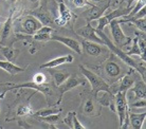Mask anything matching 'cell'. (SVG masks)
<instances>
[{"mask_svg": "<svg viewBox=\"0 0 146 129\" xmlns=\"http://www.w3.org/2000/svg\"><path fill=\"white\" fill-rule=\"evenodd\" d=\"M95 32H96V34L102 38V40L104 41L105 46L109 49L110 51L112 52V54L117 55V57L122 60V62H124V63L126 64V65H128L130 68L135 69V71H138V72L141 74L143 81H145V77H146L145 76V62L138 63L137 60H135V59L131 58L129 55H127V53H126V52H124L123 50H121V48L117 47L115 44H113L112 41L110 40L109 38L107 37L106 34L104 33V31H96V30H95Z\"/></svg>", "mask_w": 146, "mask_h": 129, "instance_id": "6da1fadb", "label": "cell"}, {"mask_svg": "<svg viewBox=\"0 0 146 129\" xmlns=\"http://www.w3.org/2000/svg\"><path fill=\"white\" fill-rule=\"evenodd\" d=\"M80 70L82 74L84 75V77L86 78V81H89V84L91 86V93L94 96H96L98 93L102 92V91L110 92V85L106 83L103 77L94 73L93 71L87 69L85 66H80Z\"/></svg>", "mask_w": 146, "mask_h": 129, "instance_id": "7a4b0ae2", "label": "cell"}, {"mask_svg": "<svg viewBox=\"0 0 146 129\" xmlns=\"http://www.w3.org/2000/svg\"><path fill=\"white\" fill-rule=\"evenodd\" d=\"M114 107L115 112L119 115L121 128H129V120H128V101L125 92H117L114 94Z\"/></svg>", "mask_w": 146, "mask_h": 129, "instance_id": "3957f363", "label": "cell"}, {"mask_svg": "<svg viewBox=\"0 0 146 129\" xmlns=\"http://www.w3.org/2000/svg\"><path fill=\"white\" fill-rule=\"evenodd\" d=\"M130 10H131V7H127L125 5V3L121 2V5L117 7V10L110 11L108 14L103 15L102 17H100V18L98 19V20H99V24L95 28V30H96V31H104L105 26H108L111 20L117 19V18H121V17H123V16H126V15L130 12Z\"/></svg>", "mask_w": 146, "mask_h": 129, "instance_id": "277c9868", "label": "cell"}, {"mask_svg": "<svg viewBox=\"0 0 146 129\" xmlns=\"http://www.w3.org/2000/svg\"><path fill=\"white\" fill-rule=\"evenodd\" d=\"M110 3H111V0H101L100 2H94L89 10L85 11V13L82 14V17H84L87 22L96 20L100 17H102L104 13L109 9Z\"/></svg>", "mask_w": 146, "mask_h": 129, "instance_id": "5b68a950", "label": "cell"}, {"mask_svg": "<svg viewBox=\"0 0 146 129\" xmlns=\"http://www.w3.org/2000/svg\"><path fill=\"white\" fill-rule=\"evenodd\" d=\"M120 24L121 23H120V21H119V18L113 19L109 23L110 31H111L113 40H114L113 44H115L117 47H119V48L124 47V46H127V44L131 41V38H130V37L126 36V35L123 33V31L121 29Z\"/></svg>", "mask_w": 146, "mask_h": 129, "instance_id": "8992f818", "label": "cell"}, {"mask_svg": "<svg viewBox=\"0 0 146 129\" xmlns=\"http://www.w3.org/2000/svg\"><path fill=\"white\" fill-rule=\"evenodd\" d=\"M82 111L83 114L89 118H95L101 115L102 111V105L99 103V101L96 100V96H94L91 93V95L88 96L85 100L84 104L82 105Z\"/></svg>", "mask_w": 146, "mask_h": 129, "instance_id": "52a82bcc", "label": "cell"}, {"mask_svg": "<svg viewBox=\"0 0 146 129\" xmlns=\"http://www.w3.org/2000/svg\"><path fill=\"white\" fill-rule=\"evenodd\" d=\"M135 75L132 76V72H128L127 74H125L123 76H121L120 79H117V81L113 85H110V92L111 94H115L117 92H125L127 93V91L131 88L132 85L135 84Z\"/></svg>", "mask_w": 146, "mask_h": 129, "instance_id": "ba28073f", "label": "cell"}, {"mask_svg": "<svg viewBox=\"0 0 146 129\" xmlns=\"http://www.w3.org/2000/svg\"><path fill=\"white\" fill-rule=\"evenodd\" d=\"M85 84H86V79H84L83 77L77 76L76 74H70L69 77L67 78L62 85L57 87L59 90V101L57 102V104L60 103V101H62V95L66 92H68V91H70V90H72V89H74V88H76L77 86L85 85Z\"/></svg>", "mask_w": 146, "mask_h": 129, "instance_id": "9c48e42d", "label": "cell"}, {"mask_svg": "<svg viewBox=\"0 0 146 129\" xmlns=\"http://www.w3.org/2000/svg\"><path fill=\"white\" fill-rule=\"evenodd\" d=\"M9 86H11L12 90L13 89H22V88H28V89H32V90H35V91H38V92L42 93L46 99L48 101V97L52 94V88L50 84H47V83H44V84H36L34 81H29V83H25V84H18V85H15V84H7Z\"/></svg>", "mask_w": 146, "mask_h": 129, "instance_id": "30bf717a", "label": "cell"}, {"mask_svg": "<svg viewBox=\"0 0 146 129\" xmlns=\"http://www.w3.org/2000/svg\"><path fill=\"white\" fill-rule=\"evenodd\" d=\"M58 14L59 16L54 18V23L59 26H67L69 22H73V17L74 19L76 18V15H73L67 4L64 2H59L58 3Z\"/></svg>", "mask_w": 146, "mask_h": 129, "instance_id": "8fae6325", "label": "cell"}, {"mask_svg": "<svg viewBox=\"0 0 146 129\" xmlns=\"http://www.w3.org/2000/svg\"><path fill=\"white\" fill-rule=\"evenodd\" d=\"M42 26L40 21L37 18H35L33 15H28L22 19L21 22V32L27 34L29 36H32L35 34Z\"/></svg>", "mask_w": 146, "mask_h": 129, "instance_id": "7c38bea8", "label": "cell"}, {"mask_svg": "<svg viewBox=\"0 0 146 129\" xmlns=\"http://www.w3.org/2000/svg\"><path fill=\"white\" fill-rule=\"evenodd\" d=\"M75 33H76L77 35H80V37H83L85 40L93 41V42H96V44L105 46L104 41H103L102 38L96 34L95 29L90 24V22H88L85 26H82L80 29H77L76 31H75Z\"/></svg>", "mask_w": 146, "mask_h": 129, "instance_id": "4fadbf2b", "label": "cell"}, {"mask_svg": "<svg viewBox=\"0 0 146 129\" xmlns=\"http://www.w3.org/2000/svg\"><path fill=\"white\" fill-rule=\"evenodd\" d=\"M29 14L33 15L35 18L38 19L42 26H47L53 28V26L55 24L53 15L49 11L44 10V9H41V7H38L36 10H34V11H30Z\"/></svg>", "mask_w": 146, "mask_h": 129, "instance_id": "5bb4252c", "label": "cell"}, {"mask_svg": "<svg viewBox=\"0 0 146 129\" xmlns=\"http://www.w3.org/2000/svg\"><path fill=\"white\" fill-rule=\"evenodd\" d=\"M50 40H54V41H58V42H62V44L67 46L68 48H70L71 50L77 53V54H83V48H82V44L80 41H77L76 39H73V38H70V37L66 36H58V35H55V36L50 37Z\"/></svg>", "mask_w": 146, "mask_h": 129, "instance_id": "9a60e30c", "label": "cell"}, {"mask_svg": "<svg viewBox=\"0 0 146 129\" xmlns=\"http://www.w3.org/2000/svg\"><path fill=\"white\" fill-rule=\"evenodd\" d=\"M104 71L109 78H120L123 73V70L120 65L113 60V55H111V57L105 63Z\"/></svg>", "mask_w": 146, "mask_h": 129, "instance_id": "2e32d148", "label": "cell"}, {"mask_svg": "<svg viewBox=\"0 0 146 129\" xmlns=\"http://www.w3.org/2000/svg\"><path fill=\"white\" fill-rule=\"evenodd\" d=\"M82 48L87 54L91 56H99L106 51L105 48L103 47V44L100 46V44H96V42H93V41L85 40V39L82 42Z\"/></svg>", "mask_w": 146, "mask_h": 129, "instance_id": "e0dca14e", "label": "cell"}, {"mask_svg": "<svg viewBox=\"0 0 146 129\" xmlns=\"http://www.w3.org/2000/svg\"><path fill=\"white\" fill-rule=\"evenodd\" d=\"M73 56L68 54V55L65 56H59L57 58H54L50 60V62H47V63L40 65V68L41 69H53V68H56L58 66H62L64 64H71L73 62Z\"/></svg>", "mask_w": 146, "mask_h": 129, "instance_id": "ac0fdd59", "label": "cell"}, {"mask_svg": "<svg viewBox=\"0 0 146 129\" xmlns=\"http://www.w3.org/2000/svg\"><path fill=\"white\" fill-rule=\"evenodd\" d=\"M146 113H135L130 111V108L128 110V120H129V124L130 127L133 129H141L142 128L143 123L145 122Z\"/></svg>", "mask_w": 146, "mask_h": 129, "instance_id": "d6986e66", "label": "cell"}, {"mask_svg": "<svg viewBox=\"0 0 146 129\" xmlns=\"http://www.w3.org/2000/svg\"><path fill=\"white\" fill-rule=\"evenodd\" d=\"M53 31H54V29L51 26H41L36 33L32 35V38L37 41H49L50 37H51V33Z\"/></svg>", "mask_w": 146, "mask_h": 129, "instance_id": "ffe728a7", "label": "cell"}, {"mask_svg": "<svg viewBox=\"0 0 146 129\" xmlns=\"http://www.w3.org/2000/svg\"><path fill=\"white\" fill-rule=\"evenodd\" d=\"M0 68L3 71L7 72L9 74H11V75L18 74L26 70V68L18 67L17 65L13 64V62H9V60H0Z\"/></svg>", "mask_w": 146, "mask_h": 129, "instance_id": "44dd1931", "label": "cell"}, {"mask_svg": "<svg viewBox=\"0 0 146 129\" xmlns=\"http://www.w3.org/2000/svg\"><path fill=\"white\" fill-rule=\"evenodd\" d=\"M131 91L135 93V100H141V99H145L146 95V84L145 81H135V84L132 85Z\"/></svg>", "mask_w": 146, "mask_h": 129, "instance_id": "7402d4cb", "label": "cell"}, {"mask_svg": "<svg viewBox=\"0 0 146 129\" xmlns=\"http://www.w3.org/2000/svg\"><path fill=\"white\" fill-rule=\"evenodd\" d=\"M13 12H11V15L9 16V18L5 22H4L3 26L1 29V33H0V44H5V40H7L10 34L12 32V23H13Z\"/></svg>", "mask_w": 146, "mask_h": 129, "instance_id": "603a6c76", "label": "cell"}, {"mask_svg": "<svg viewBox=\"0 0 146 129\" xmlns=\"http://www.w3.org/2000/svg\"><path fill=\"white\" fill-rule=\"evenodd\" d=\"M0 51H1V54L3 55L4 58L9 60V62L15 60L19 54V50L14 49L11 46H7V47H1L0 46Z\"/></svg>", "mask_w": 146, "mask_h": 129, "instance_id": "cb8c5ba5", "label": "cell"}, {"mask_svg": "<svg viewBox=\"0 0 146 129\" xmlns=\"http://www.w3.org/2000/svg\"><path fill=\"white\" fill-rule=\"evenodd\" d=\"M35 118H36L37 121L47 123L49 125H51L52 127H54V124H57L60 121V114L59 113H53V114H49L46 115V116H35Z\"/></svg>", "mask_w": 146, "mask_h": 129, "instance_id": "d4e9b609", "label": "cell"}, {"mask_svg": "<svg viewBox=\"0 0 146 129\" xmlns=\"http://www.w3.org/2000/svg\"><path fill=\"white\" fill-rule=\"evenodd\" d=\"M51 74H52V76H53L54 85L56 86V87H58V86L62 85V83L66 81L70 75L69 73L62 72V71H51Z\"/></svg>", "mask_w": 146, "mask_h": 129, "instance_id": "484cf974", "label": "cell"}, {"mask_svg": "<svg viewBox=\"0 0 146 129\" xmlns=\"http://www.w3.org/2000/svg\"><path fill=\"white\" fill-rule=\"evenodd\" d=\"M65 4H70L74 9H80L85 7H91L94 2H91L89 0H64Z\"/></svg>", "mask_w": 146, "mask_h": 129, "instance_id": "4316f807", "label": "cell"}, {"mask_svg": "<svg viewBox=\"0 0 146 129\" xmlns=\"http://www.w3.org/2000/svg\"><path fill=\"white\" fill-rule=\"evenodd\" d=\"M131 41H132L131 48H130V50H129L128 52H126V53H127V55H129V56L140 55L141 57H142L143 62H145V54H142V52L140 51L139 46H138V38H137V36L133 37V39H131Z\"/></svg>", "mask_w": 146, "mask_h": 129, "instance_id": "83f0119b", "label": "cell"}, {"mask_svg": "<svg viewBox=\"0 0 146 129\" xmlns=\"http://www.w3.org/2000/svg\"><path fill=\"white\" fill-rule=\"evenodd\" d=\"M145 4H146V0H138V2H137L135 7H132L131 10H130V12H129V13H128L126 16H123V17H121V19H122V20H126V19L130 18V17H131V16H133V15H135L137 12L140 11V10H141L143 7H145Z\"/></svg>", "mask_w": 146, "mask_h": 129, "instance_id": "f1b7e54d", "label": "cell"}, {"mask_svg": "<svg viewBox=\"0 0 146 129\" xmlns=\"http://www.w3.org/2000/svg\"><path fill=\"white\" fill-rule=\"evenodd\" d=\"M62 111V109H57V108H46V109H41V110L36 111L35 113H32L34 118L35 116H46L49 114H53V113H59Z\"/></svg>", "mask_w": 146, "mask_h": 129, "instance_id": "f546056e", "label": "cell"}, {"mask_svg": "<svg viewBox=\"0 0 146 129\" xmlns=\"http://www.w3.org/2000/svg\"><path fill=\"white\" fill-rule=\"evenodd\" d=\"M135 36L138 38V46H139L140 51L142 52V54H145V48H146V38H145V32L135 33Z\"/></svg>", "mask_w": 146, "mask_h": 129, "instance_id": "4dcf8cb0", "label": "cell"}, {"mask_svg": "<svg viewBox=\"0 0 146 129\" xmlns=\"http://www.w3.org/2000/svg\"><path fill=\"white\" fill-rule=\"evenodd\" d=\"M129 23H131L137 28V29L141 31V32H145L146 29V19L145 18H140V19H135V20H132Z\"/></svg>", "mask_w": 146, "mask_h": 129, "instance_id": "1f68e13d", "label": "cell"}, {"mask_svg": "<svg viewBox=\"0 0 146 129\" xmlns=\"http://www.w3.org/2000/svg\"><path fill=\"white\" fill-rule=\"evenodd\" d=\"M33 110L30 106H19L16 110V114L19 116H26V115L32 114Z\"/></svg>", "mask_w": 146, "mask_h": 129, "instance_id": "d6a6232c", "label": "cell"}, {"mask_svg": "<svg viewBox=\"0 0 146 129\" xmlns=\"http://www.w3.org/2000/svg\"><path fill=\"white\" fill-rule=\"evenodd\" d=\"M128 107L129 108H145L146 107L145 99H141V100L133 101L132 103H128Z\"/></svg>", "mask_w": 146, "mask_h": 129, "instance_id": "836d02e7", "label": "cell"}, {"mask_svg": "<svg viewBox=\"0 0 146 129\" xmlns=\"http://www.w3.org/2000/svg\"><path fill=\"white\" fill-rule=\"evenodd\" d=\"M32 81L36 83V84H44V83H46V81H47V77H46V75H44V73L38 72V73H36L33 76V79H32Z\"/></svg>", "mask_w": 146, "mask_h": 129, "instance_id": "e575fe53", "label": "cell"}, {"mask_svg": "<svg viewBox=\"0 0 146 129\" xmlns=\"http://www.w3.org/2000/svg\"><path fill=\"white\" fill-rule=\"evenodd\" d=\"M74 114H75L74 111H70V112H68L67 116L65 118V120H64L65 124L69 126L70 128H72V126H73V116H74Z\"/></svg>", "mask_w": 146, "mask_h": 129, "instance_id": "d590c367", "label": "cell"}, {"mask_svg": "<svg viewBox=\"0 0 146 129\" xmlns=\"http://www.w3.org/2000/svg\"><path fill=\"white\" fill-rule=\"evenodd\" d=\"M72 128H74V129H86V127H85V126L80 122V120L77 118L76 113H75V114H74V116H73V126H72Z\"/></svg>", "mask_w": 146, "mask_h": 129, "instance_id": "8d00e7d4", "label": "cell"}, {"mask_svg": "<svg viewBox=\"0 0 146 129\" xmlns=\"http://www.w3.org/2000/svg\"><path fill=\"white\" fill-rule=\"evenodd\" d=\"M133 1H135V0H122L123 3H126V7H131V4Z\"/></svg>", "mask_w": 146, "mask_h": 129, "instance_id": "74e56055", "label": "cell"}, {"mask_svg": "<svg viewBox=\"0 0 146 129\" xmlns=\"http://www.w3.org/2000/svg\"><path fill=\"white\" fill-rule=\"evenodd\" d=\"M29 1L30 2H32V3H34V4H36V5L40 2V0H29Z\"/></svg>", "mask_w": 146, "mask_h": 129, "instance_id": "f35d334b", "label": "cell"}, {"mask_svg": "<svg viewBox=\"0 0 146 129\" xmlns=\"http://www.w3.org/2000/svg\"><path fill=\"white\" fill-rule=\"evenodd\" d=\"M7 91H3V92L0 93V100H2V99H3L4 95H5V93H7Z\"/></svg>", "mask_w": 146, "mask_h": 129, "instance_id": "ab89813d", "label": "cell"}, {"mask_svg": "<svg viewBox=\"0 0 146 129\" xmlns=\"http://www.w3.org/2000/svg\"><path fill=\"white\" fill-rule=\"evenodd\" d=\"M89 1H91V2H100L101 0H89Z\"/></svg>", "mask_w": 146, "mask_h": 129, "instance_id": "60d3db41", "label": "cell"}, {"mask_svg": "<svg viewBox=\"0 0 146 129\" xmlns=\"http://www.w3.org/2000/svg\"><path fill=\"white\" fill-rule=\"evenodd\" d=\"M57 3H59V2H64V0H55Z\"/></svg>", "mask_w": 146, "mask_h": 129, "instance_id": "b9f144b4", "label": "cell"}, {"mask_svg": "<svg viewBox=\"0 0 146 129\" xmlns=\"http://www.w3.org/2000/svg\"><path fill=\"white\" fill-rule=\"evenodd\" d=\"M9 1H10V2H15L16 0H9Z\"/></svg>", "mask_w": 146, "mask_h": 129, "instance_id": "7bdbcfd3", "label": "cell"}]
</instances>
